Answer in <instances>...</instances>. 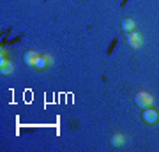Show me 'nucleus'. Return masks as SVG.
I'll return each mask as SVG.
<instances>
[{
  "instance_id": "1",
  "label": "nucleus",
  "mask_w": 159,
  "mask_h": 152,
  "mask_svg": "<svg viewBox=\"0 0 159 152\" xmlns=\"http://www.w3.org/2000/svg\"><path fill=\"white\" fill-rule=\"evenodd\" d=\"M134 103H136V106H140V108H148L154 103V99L148 92H138L136 96H134Z\"/></svg>"
},
{
  "instance_id": "2",
  "label": "nucleus",
  "mask_w": 159,
  "mask_h": 152,
  "mask_svg": "<svg viewBox=\"0 0 159 152\" xmlns=\"http://www.w3.org/2000/svg\"><path fill=\"white\" fill-rule=\"evenodd\" d=\"M143 122H147V124H156L159 120V113L156 112V110H152V108H143Z\"/></svg>"
},
{
  "instance_id": "3",
  "label": "nucleus",
  "mask_w": 159,
  "mask_h": 152,
  "mask_svg": "<svg viewBox=\"0 0 159 152\" xmlns=\"http://www.w3.org/2000/svg\"><path fill=\"white\" fill-rule=\"evenodd\" d=\"M127 43H129L131 48H140L143 43V37L140 32H136V30H133V32H129L127 34Z\"/></svg>"
},
{
  "instance_id": "4",
  "label": "nucleus",
  "mask_w": 159,
  "mask_h": 152,
  "mask_svg": "<svg viewBox=\"0 0 159 152\" xmlns=\"http://www.w3.org/2000/svg\"><path fill=\"white\" fill-rule=\"evenodd\" d=\"M37 57H39V53H37V51H25V55H23V62L27 64L29 67H34Z\"/></svg>"
},
{
  "instance_id": "5",
  "label": "nucleus",
  "mask_w": 159,
  "mask_h": 152,
  "mask_svg": "<svg viewBox=\"0 0 159 152\" xmlns=\"http://www.w3.org/2000/svg\"><path fill=\"white\" fill-rule=\"evenodd\" d=\"M50 62H51V60H50V58H46V55H43V57L39 55V57H37V60H35L34 67L37 69V71H44V69L50 66Z\"/></svg>"
},
{
  "instance_id": "6",
  "label": "nucleus",
  "mask_w": 159,
  "mask_h": 152,
  "mask_svg": "<svg viewBox=\"0 0 159 152\" xmlns=\"http://www.w3.org/2000/svg\"><path fill=\"white\" fill-rule=\"evenodd\" d=\"M125 143V136L120 135V133H117V135H113L111 138H110V145L111 147H120Z\"/></svg>"
},
{
  "instance_id": "7",
  "label": "nucleus",
  "mask_w": 159,
  "mask_h": 152,
  "mask_svg": "<svg viewBox=\"0 0 159 152\" xmlns=\"http://www.w3.org/2000/svg\"><path fill=\"white\" fill-rule=\"evenodd\" d=\"M12 71V64L7 60V58H4L2 57V60H0V73L2 74H11Z\"/></svg>"
},
{
  "instance_id": "8",
  "label": "nucleus",
  "mask_w": 159,
  "mask_h": 152,
  "mask_svg": "<svg viewBox=\"0 0 159 152\" xmlns=\"http://www.w3.org/2000/svg\"><path fill=\"white\" fill-rule=\"evenodd\" d=\"M122 30H124V32H127V34H129V32H133V30H134V21H133L131 18H125L124 21H122Z\"/></svg>"
}]
</instances>
